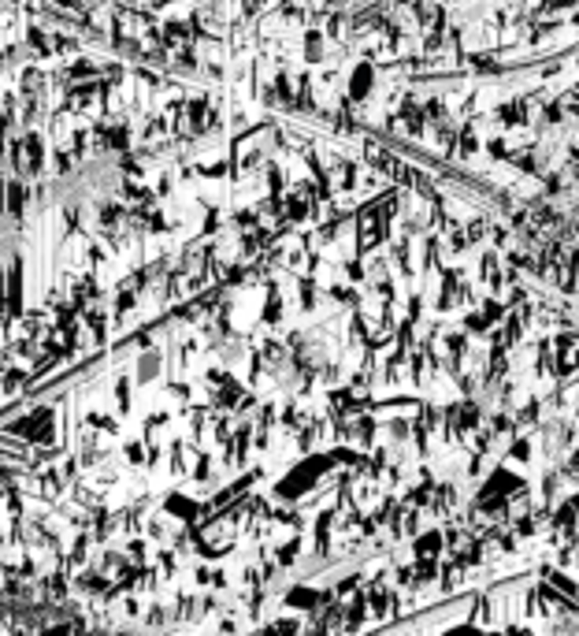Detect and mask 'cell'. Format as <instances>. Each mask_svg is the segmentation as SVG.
Listing matches in <instances>:
<instances>
[{"mask_svg":"<svg viewBox=\"0 0 579 636\" xmlns=\"http://www.w3.org/2000/svg\"><path fill=\"white\" fill-rule=\"evenodd\" d=\"M11 157H15V168H19L23 175L41 171L45 145H41V134H38V130H30V134H23L19 142H15V145H11Z\"/></svg>","mask_w":579,"mask_h":636,"instance_id":"cell-1","label":"cell"},{"mask_svg":"<svg viewBox=\"0 0 579 636\" xmlns=\"http://www.w3.org/2000/svg\"><path fill=\"white\" fill-rule=\"evenodd\" d=\"M11 432H15V435H26V439H34V443H53V410H34L30 417L15 420V424H11Z\"/></svg>","mask_w":579,"mask_h":636,"instance_id":"cell-2","label":"cell"},{"mask_svg":"<svg viewBox=\"0 0 579 636\" xmlns=\"http://www.w3.org/2000/svg\"><path fill=\"white\" fill-rule=\"evenodd\" d=\"M23 201H26V186L23 183H8L4 186V208L11 216H23Z\"/></svg>","mask_w":579,"mask_h":636,"instance_id":"cell-3","label":"cell"},{"mask_svg":"<svg viewBox=\"0 0 579 636\" xmlns=\"http://www.w3.org/2000/svg\"><path fill=\"white\" fill-rule=\"evenodd\" d=\"M23 383H26V372L8 369V372H4V380H0V395H11V391H19Z\"/></svg>","mask_w":579,"mask_h":636,"instance_id":"cell-4","label":"cell"},{"mask_svg":"<svg viewBox=\"0 0 579 636\" xmlns=\"http://www.w3.org/2000/svg\"><path fill=\"white\" fill-rule=\"evenodd\" d=\"M41 83H45L41 71H34V68H26V71H23V93H38Z\"/></svg>","mask_w":579,"mask_h":636,"instance_id":"cell-5","label":"cell"},{"mask_svg":"<svg viewBox=\"0 0 579 636\" xmlns=\"http://www.w3.org/2000/svg\"><path fill=\"white\" fill-rule=\"evenodd\" d=\"M53 4H56L63 15H78V19H86V11H82V0H53Z\"/></svg>","mask_w":579,"mask_h":636,"instance_id":"cell-6","label":"cell"},{"mask_svg":"<svg viewBox=\"0 0 579 636\" xmlns=\"http://www.w3.org/2000/svg\"><path fill=\"white\" fill-rule=\"evenodd\" d=\"M45 592L53 595V599H60L63 592H67V584H63V577H60V573H53V577L45 581Z\"/></svg>","mask_w":579,"mask_h":636,"instance_id":"cell-7","label":"cell"}]
</instances>
